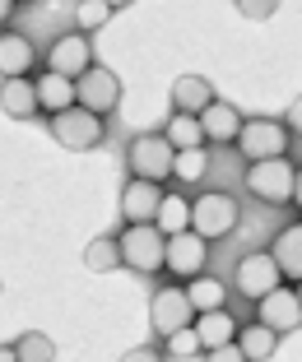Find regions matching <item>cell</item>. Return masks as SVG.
Returning a JSON list of instances; mask_svg holds the SVG:
<instances>
[{
	"label": "cell",
	"mask_w": 302,
	"mask_h": 362,
	"mask_svg": "<svg viewBox=\"0 0 302 362\" xmlns=\"http://www.w3.org/2000/svg\"><path fill=\"white\" fill-rule=\"evenodd\" d=\"M52 139H61L65 149H98L103 139H108V121L93 117V112H84V107H70V112H61V117H52Z\"/></svg>",
	"instance_id": "cell-7"
},
{
	"label": "cell",
	"mask_w": 302,
	"mask_h": 362,
	"mask_svg": "<svg viewBox=\"0 0 302 362\" xmlns=\"http://www.w3.org/2000/svg\"><path fill=\"white\" fill-rule=\"evenodd\" d=\"M121 5H103V0H84V5H75V23H79V33L88 37V28H103V23L117 14Z\"/></svg>",
	"instance_id": "cell-28"
},
{
	"label": "cell",
	"mask_w": 302,
	"mask_h": 362,
	"mask_svg": "<svg viewBox=\"0 0 302 362\" xmlns=\"http://www.w3.org/2000/svg\"><path fill=\"white\" fill-rule=\"evenodd\" d=\"M293 200H298V209H302V168H298V186H293Z\"/></svg>",
	"instance_id": "cell-36"
},
{
	"label": "cell",
	"mask_w": 302,
	"mask_h": 362,
	"mask_svg": "<svg viewBox=\"0 0 302 362\" xmlns=\"http://www.w3.org/2000/svg\"><path fill=\"white\" fill-rule=\"evenodd\" d=\"M88 65H93V42L84 33H61L52 42V52H47V70L61 79H79Z\"/></svg>",
	"instance_id": "cell-11"
},
{
	"label": "cell",
	"mask_w": 302,
	"mask_h": 362,
	"mask_svg": "<svg viewBox=\"0 0 302 362\" xmlns=\"http://www.w3.org/2000/svg\"><path fill=\"white\" fill-rule=\"evenodd\" d=\"M75 107H84V112H93V117L108 121L121 107V79L112 75L108 65H88L84 75L75 79Z\"/></svg>",
	"instance_id": "cell-6"
},
{
	"label": "cell",
	"mask_w": 302,
	"mask_h": 362,
	"mask_svg": "<svg viewBox=\"0 0 302 362\" xmlns=\"http://www.w3.org/2000/svg\"><path fill=\"white\" fill-rule=\"evenodd\" d=\"M191 320H195V311H191V302H186L182 288H158V293L149 298V325H153V334H158V339L186 330Z\"/></svg>",
	"instance_id": "cell-10"
},
{
	"label": "cell",
	"mask_w": 302,
	"mask_h": 362,
	"mask_svg": "<svg viewBox=\"0 0 302 362\" xmlns=\"http://www.w3.org/2000/svg\"><path fill=\"white\" fill-rule=\"evenodd\" d=\"M14 19V0H0V23H10Z\"/></svg>",
	"instance_id": "cell-34"
},
{
	"label": "cell",
	"mask_w": 302,
	"mask_h": 362,
	"mask_svg": "<svg viewBox=\"0 0 302 362\" xmlns=\"http://www.w3.org/2000/svg\"><path fill=\"white\" fill-rule=\"evenodd\" d=\"M153 228H158L163 237H177L191 228V200H186L182 191H163V204L158 214H153Z\"/></svg>",
	"instance_id": "cell-21"
},
{
	"label": "cell",
	"mask_w": 302,
	"mask_h": 362,
	"mask_svg": "<svg viewBox=\"0 0 302 362\" xmlns=\"http://www.w3.org/2000/svg\"><path fill=\"white\" fill-rule=\"evenodd\" d=\"M14 358H19V362H56V344H52V334L28 330L19 344H14Z\"/></svg>",
	"instance_id": "cell-27"
},
{
	"label": "cell",
	"mask_w": 302,
	"mask_h": 362,
	"mask_svg": "<svg viewBox=\"0 0 302 362\" xmlns=\"http://www.w3.org/2000/svg\"><path fill=\"white\" fill-rule=\"evenodd\" d=\"M270 260L279 265V274H284V279L302 284V223H289L279 237H274V246H270Z\"/></svg>",
	"instance_id": "cell-19"
},
{
	"label": "cell",
	"mask_w": 302,
	"mask_h": 362,
	"mask_svg": "<svg viewBox=\"0 0 302 362\" xmlns=\"http://www.w3.org/2000/svg\"><path fill=\"white\" fill-rule=\"evenodd\" d=\"M163 344H168V358H195V353H205L191 325H186V330H177V334H168Z\"/></svg>",
	"instance_id": "cell-29"
},
{
	"label": "cell",
	"mask_w": 302,
	"mask_h": 362,
	"mask_svg": "<svg viewBox=\"0 0 302 362\" xmlns=\"http://www.w3.org/2000/svg\"><path fill=\"white\" fill-rule=\"evenodd\" d=\"M0 112L14 121L37 117V88H33V79H0Z\"/></svg>",
	"instance_id": "cell-20"
},
{
	"label": "cell",
	"mask_w": 302,
	"mask_h": 362,
	"mask_svg": "<svg viewBox=\"0 0 302 362\" xmlns=\"http://www.w3.org/2000/svg\"><path fill=\"white\" fill-rule=\"evenodd\" d=\"M233 344L242 349V358H247V362H270L274 349H279V334L251 320V325H238V339H233Z\"/></svg>",
	"instance_id": "cell-22"
},
{
	"label": "cell",
	"mask_w": 302,
	"mask_h": 362,
	"mask_svg": "<svg viewBox=\"0 0 302 362\" xmlns=\"http://www.w3.org/2000/svg\"><path fill=\"white\" fill-rule=\"evenodd\" d=\"M117 246H121V265L149 279V274H158V269H163L168 237H163L153 223H144V228H126V233L117 237Z\"/></svg>",
	"instance_id": "cell-4"
},
{
	"label": "cell",
	"mask_w": 302,
	"mask_h": 362,
	"mask_svg": "<svg viewBox=\"0 0 302 362\" xmlns=\"http://www.w3.org/2000/svg\"><path fill=\"white\" fill-rule=\"evenodd\" d=\"M233 288H238L242 298L260 302V298H270L274 288H284V274L270 260V251H251V256H242L238 269H233Z\"/></svg>",
	"instance_id": "cell-9"
},
{
	"label": "cell",
	"mask_w": 302,
	"mask_h": 362,
	"mask_svg": "<svg viewBox=\"0 0 302 362\" xmlns=\"http://www.w3.org/2000/svg\"><path fill=\"white\" fill-rule=\"evenodd\" d=\"M191 330H195V339H200V349L214 353V349H223V344L238 339V320L228 316V307H223V311H205V316H195Z\"/></svg>",
	"instance_id": "cell-17"
},
{
	"label": "cell",
	"mask_w": 302,
	"mask_h": 362,
	"mask_svg": "<svg viewBox=\"0 0 302 362\" xmlns=\"http://www.w3.org/2000/svg\"><path fill=\"white\" fill-rule=\"evenodd\" d=\"M256 325H265V330L274 334H289L302 325V307H298V293L293 288H274L270 298L256 302Z\"/></svg>",
	"instance_id": "cell-12"
},
{
	"label": "cell",
	"mask_w": 302,
	"mask_h": 362,
	"mask_svg": "<svg viewBox=\"0 0 302 362\" xmlns=\"http://www.w3.org/2000/svg\"><path fill=\"white\" fill-rule=\"evenodd\" d=\"M233 144H238V153L247 163H270V158H289L293 135L284 130V121H274V117H247Z\"/></svg>",
	"instance_id": "cell-2"
},
{
	"label": "cell",
	"mask_w": 302,
	"mask_h": 362,
	"mask_svg": "<svg viewBox=\"0 0 302 362\" xmlns=\"http://www.w3.org/2000/svg\"><path fill=\"white\" fill-rule=\"evenodd\" d=\"M209 265V242L205 237H195L191 228L177 237H168V251H163V269L173 279H182V284H191V279H200Z\"/></svg>",
	"instance_id": "cell-8"
},
{
	"label": "cell",
	"mask_w": 302,
	"mask_h": 362,
	"mask_svg": "<svg viewBox=\"0 0 302 362\" xmlns=\"http://www.w3.org/2000/svg\"><path fill=\"white\" fill-rule=\"evenodd\" d=\"M284 130H289L293 139H302V98H298V103L289 107V121H284Z\"/></svg>",
	"instance_id": "cell-31"
},
{
	"label": "cell",
	"mask_w": 302,
	"mask_h": 362,
	"mask_svg": "<svg viewBox=\"0 0 302 362\" xmlns=\"http://www.w3.org/2000/svg\"><path fill=\"white\" fill-rule=\"evenodd\" d=\"M293 293H298V307H302V284H298V288H293Z\"/></svg>",
	"instance_id": "cell-37"
},
{
	"label": "cell",
	"mask_w": 302,
	"mask_h": 362,
	"mask_svg": "<svg viewBox=\"0 0 302 362\" xmlns=\"http://www.w3.org/2000/svg\"><path fill=\"white\" fill-rule=\"evenodd\" d=\"M293 186H298V163L289 158H270V163H251L247 168V191L260 204H289Z\"/></svg>",
	"instance_id": "cell-5"
},
{
	"label": "cell",
	"mask_w": 302,
	"mask_h": 362,
	"mask_svg": "<svg viewBox=\"0 0 302 362\" xmlns=\"http://www.w3.org/2000/svg\"><path fill=\"white\" fill-rule=\"evenodd\" d=\"M33 88H37V112H47V117H61V112L75 107V79H61L52 70H42L33 79Z\"/></svg>",
	"instance_id": "cell-16"
},
{
	"label": "cell",
	"mask_w": 302,
	"mask_h": 362,
	"mask_svg": "<svg viewBox=\"0 0 302 362\" xmlns=\"http://www.w3.org/2000/svg\"><path fill=\"white\" fill-rule=\"evenodd\" d=\"M238 223H242L238 195H228V191H205V195H195V200H191V233H195V237L219 242V237H228Z\"/></svg>",
	"instance_id": "cell-1"
},
{
	"label": "cell",
	"mask_w": 302,
	"mask_h": 362,
	"mask_svg": "<svg viewBox=\"0 0 302 362\" xmlns=\"http://www.w3.org/2000/svg\"><path fill=\"white\" fill-rule=\"evenodd\" d=\"M214 84H209L205 75H182L173 84V112H186V117H200L209 103H214Z\"/></svg>",
	"instance_id": "cell-18"
},
{
	"label": "cell",
	"mask_w": 302,
	"mask_h": 362,
	"mask_svg": "<svg viewBox=\"0 0 302 362\" xmlns=\"http://www.w3.org/2000/svg\"><path fill=\"white\" fill-rule=\"evenodd\" d=\"M158 204H163V186H153V181H135L130 177L126 186H121V218H126V228L153 223Z\"/></svg>",
	"instance_id": "cell-13"
},
{
	"label": "cell",
	"mask_w": 302,
	"mask_h": 362,
	"mask_svg": "<svg viewBox=\"0 0 302 362\" xmlns=\"http://www.w3.org/2000/svg\"><path fill=\"white\" fill-rule=\"evenodd\" d=\"M242 14H247V19H270L274 5H251V0H247V5H242Z\"/></svg>",
	"instance_id": "cell-33"
},
{
	"label": "cell",
	"mask_w": 302,
	"mask_h": 362,
	"mask_svg": "<svg viewBox=\"0 0 302 362\" xmlns=\"http://www.w3.org/2000/svg\"><path fill=\"white\" fill-rule=\"evenodd\" d=\"M121 362H163V353L144 344V349H130V353H126V358H121Z\"/></svg>",
	"instance_id": "cell-32"
},
{
	"label": "cell",
	"mask_w": 302,
	"mask_h": 362,
	"mask_svg": "<svg viewBox=\"0 0 302 362\" xmlns=\"http://www.w3.org/2000/svg\"><path fill=\"white\" fill-rule=\"evenodd\" d=\"M205 362H247V358H242V349H238V344H223V349L205 353Z\"/></svg>",
	"instance_id": "cell-30"
},
{
	"label": "cell",
	"mask_w": 302,
	"mask_h": 362,
	"mask_svg": "<svg viewBox=\"0 0 302 362\" xmlns=\"http://www.w3.org/2000/svg\"><path fill=\"white\" fill-rule=\"evenodd\" d=\"M0 362H19L14 358V344H0Z\"/></svg>",
	"instance_id": "cell-35"
},
{
	"label": "cell",
	"mask_w": 302,
	"mask_h": 362,
	"mask_svg": "<svg viewBox=\"0 0 302 362\" xmlns=\"http://www.w3.org/2000/svg\"><path fill=\"white\" fill-rule=\"evenodd\" d=\"M163 139L173 144V153L205 149V130H200V117H186V112H173V117H168V126H163Z\"/></svg>",
	"instance_id": "cell-23"
},
{
	"label": "cell",
	"mask_w": 302,
	"mask_h": 362,
	"mask_svg": "<svg viewBox=\"0 0 302 362\" xmlns=\"http://www.w3.org/2000/svg\"><path fill=\"white\" fill-rule=\"evenodd\" d=\"M84 265L93 269V274H112V269L121 265V246H117V237H112V233L93 237V242L84 246Z\"/></svg>",
	"instance_id": "cell-25"
},
{
	"label": "cell",
	"mask_w": 302,
	"mask_h": 362,
	"mask_svg": "<svg viewBox=\"0 0 302 362\" xmlns=\"http://www.w3.org/2000/svg\"><path fill=\"white\" fill-rule=\"evenodd\" d=\"M242 121H247V117H242L233 103L214 98V103L200 112V130H205V144H209V139H219V144H233V139H238V130H242Z\"/></svg>",
	"instance_id": "cell-15"
},
{
	"label": "cell",
	"mask_w": 302,
	"mask_h": 362,
	"mask_svg": "<svg viewBox=\"0 0 302 362\" xmlns=\"http://www.w3.org/2000/svg\"><path fill=\"white\" fill-rule=\"evenodd\" d=\"M173 144L163 139V130H144V135L130 139L126 149V168L135 181H153V186H163V181H173Z\"/></svg>",
	"instance_id": "cell-3"
},
{
	"label": "cell",
	"mask_w": 302,
	"mask_h": 362,
	"mask_svg": "<svg viewBox=\"0 0 302 362\" xmlns=\"http://www.w3.org/2000/svg\"><path fill=\"white\" fill-rule=\"evenodd\" d=\"M205 172H209V149H186L173 158V181H182V186L205 181Z\"/></svg>",
	"instance_id": "cell-26"
},
{
	"label": "cell",
	"mask_w": 302,
	"mask_h": 362,
	"mask_svg": "<svg viewBox=\"0 0 302 362\" xmlns=\"http://www.w3.org/2000/svg\"><path fill=\"white\" fill-rule=\"evenodd\" d=\"M33 65H37V47L28 42V33H0V79H28Z\"/></svg>",
	"instance_id": "cell-14"
},
{
	"label": "cell",
	"mask_w": 302,
	"mask_h": 362,
	"mask_svg": "<svg viewBox=\"0 0 302 362\" xmlns=\"http://www.w3.org/2000/svg\"><path fill=\"white\" fill-rule=\"evenodd\" d=\"M182 293H186V302H191L195 316H205V311H223V279L200 274V279H191Z\"/></svg>",
	"instance_id": "cell-24"
}]
</instances>
